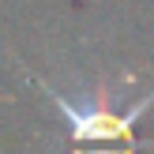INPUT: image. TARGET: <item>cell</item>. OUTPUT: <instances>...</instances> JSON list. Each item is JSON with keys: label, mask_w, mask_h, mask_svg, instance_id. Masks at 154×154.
Returning <instances> with one entry per match:
<instances>
[{"label": "cell", "mask_w": 154, "mask_h": 154, "mask_svg": "<svg viewBox=\"0 0 154 154\" xmlns=\"http://www.w3.org/2000/svg\"><path fill=\"white\" fill-rule=\"evenodd\" d=\"M34 83L53 98V105L60 109V117L72 124V139L75 143H128L135 120L154 105V90L143 94L139 102H132L128 109H117L105 90L98 98H83L79 102V98H64L60 90H53L45 79H34Z\"/></svg>", "instance_id": "obj_1"}, {"label": "cell", "mask_w": 154, "mask_h": 154, "mask_svg": "<svg viewBox=\"0 0 154 154\" xmlns=\"http://www.w3.org/2000/svg\"><path fill=\"white\" fill-rule=\"evenodd\" d=\"M75 154H135V143H94V147H79Z\"/></svg>", "instance_id": "obj_2"}]
</instances>
